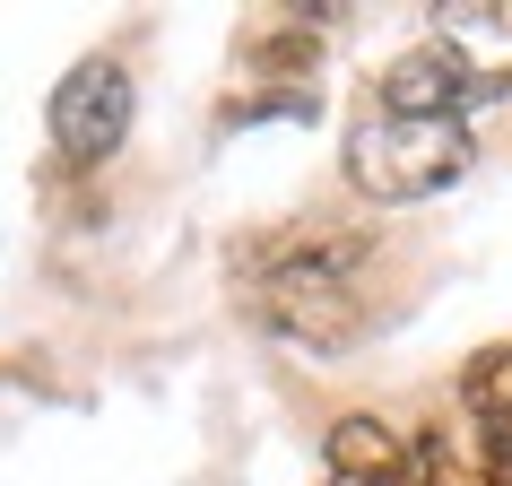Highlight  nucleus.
I'll return each mask as SVG.
<instances>
[{
    "label": "nucleus",
    "mask_w": 512,
    "mask_h": 486,
    "mask_svg": "<svg viewBox=\"0 0 512 486\" xmlns=\"http://www.w3.org/2000/svg\"><path fill=\"white\" fill-rule=\"evenodd\" d=\"M348 183L365 200H434L469 174V131L460 122H391V113H365L348 122Z\"/></svg>",
    "instance_id": "obj_1"
},
{
    "label": "nucleus",
    "mask_w": 512,
    "mask_h": 486,
    "mask_svg": "<svg viewBox=\"0 0 512 486\" xmlns=\"http://www.w3.org/2000/svg\"><path fill=\"white\" fill-rule=\"evenodd\" d=\"M44 122H53V148L70 165H105L122 148V131H131V70L113 53L70 61L61 87H53V105H44Z\"/></svg>",
    "instance_id": "obj_2"
},
{
    "label": "nucleus",
    "mask_w": 512,
    "mask_h": 486,
    "mask_svg": "<svg viewBox=\"0 0 512 486\" xmlns=\"http://www.w3.org/2000/svg\"><path fill=\"white\" fill-rule=\"evenodd\" d=\"M486 87L495 79H478L452 44H417V53H400L382 70V113L391 122H460L469 96H486Z\"/></svg>",
    "instance_id": "obj_3"
},
{
    "label": "nucleus",
    "mask_w": 512,
    "mask_h": 486,
    "mask_svg": "<svg viewBox=\"0 0 512 486\" xmlns=\"http://www.w3.org/2000/svg\"><path fill=\"white\" fill-rule=\"evenodd\" d=\"M261 322L278 339H304V348H348L356 339V304L322 278H270V296H261Z\"/></svg>",
    "instance_id": "obj_4"
},
{
    "label": "nucleus",
    "mask_w": 512,
    "mask_h": 486,
    "mask_svg": "<svg viewBox=\"0 0 512 486\" xmlns=\"http://www.w3.org/2000/svg\"><path fill=\"white\" fill-rule=\"evenodd\" d=\"M400 434L382 426V417H339L330 426V478H348V486H365V478H391L400 469Z\"/></svg>",
    "instance_id": "obj_5"
},
{
    "label": "nucleus",
    "mask_w": 512,
    "mask_h": 486,
    "mask_svg": "<svg viewBox=\"0 0 512 486\" xmlns=\"http://www.w3.org/2000/svg\"><path fill=\"white\" fill-rule=\"evenodd\" d=\"M460 408L486 434H512V339H495V348H478L460 365Z\"/></svg>",
    "instance_id": "obj_6"
},
{
    "label": "nucleus",
    "mask_w": 512,
    "mask_h": 486,
    "mask_svg": "<svg viewBox=\"0 0 512 486\" xmlns=\"http://www.w3.org/2000/svg\"><path fill=\"white\" fill-rule=\"evenodd\" d=\"M313 61H322V35H304V27H287V35L261 44V70H313Z\"/></svg>",
    "instance_id": "obj_7"
}]
</instances>
